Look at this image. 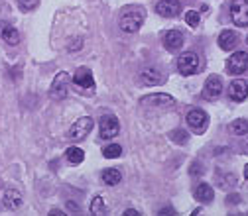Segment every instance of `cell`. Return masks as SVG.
Here are the masks:
<instances>
[{
    "instance_id": "cell-1",
    "label": "cell",
    "mask_w": 248,
    "mask_h": 216,
    "mask_svg": "<svg viewBox=\"0 0 248 216\" xmlns=\"http://www.w3.org/2000/svg\"><path fill=\"white\" fill-rule=\"evenodd\" d=\"M144 18H146V10L142 6H128L124 8L122 14H120V29L126 34H136L138 29L142 28L144 24Z\"/></svg>"
},
{
    "instance_id": "cell-2",
    "label": "cell",
    "mask_w": 248,
    "mask_h": 216,
    "mask_svg": "<svg viewBox=\"0 0 248 216\" xmlns=\"http://www.w3.org/2000/svg\"><path fill=\"white\" fill-rule=\"evenodd\" d=\"M177 69H179V73L185 75V77L195 75V73L199 71V57H197V53H193V51L181 53L179 59H177Z\"/></svg>"
},
{
    "instance_id": "cell-3",
    "label": "cell",
    "mask_w": 248,
    "mask_h": 216,
    "mask_svg": "<svg viewBox=\"0 0 248 216\" xmlns=\"http://www.w3.org/2000/svg\"><path fill=\"white\" fill-rule=\"evenodd\" d=\"M227 67V73L229 75H240V73H244L246 69H248V53L246 51H236V53H232L229 59H227V63H225Z\"/></svg>"
},
{
    "instance_id": "cell-4",
    "label": "cell",
    "mask_w": 248,
    "mask_h": 216,
    "mask_svg": "<svg viewBox=\"0 0 248 216\" xmlns=\"http://www.w3.org/2000/svg\"><path fill=\"white\" fill-rule=\"evenodd\" d=\"M231 18L238 28H248V0H232Z\"/></svg>"
},
{
    "instance_id": "cell-5",
    "label": "cell",
    "mask_w": 248,
    "mask_h": 216,
    "mask_svg": "<svg viewBox=\"0 0 248 216\" xmlns=\"http://www.w3.org/2000/svg\"><path fill=\"white\" fill-rule=\"evenodd\" d=\"M120 132V124H118V118L114 114H105L99 122V134L103 140H110Z\"/></svg>"
},
{
    "instance_id": "cell-6",
    "label": "cell",
    "mask_w": 248,
    "mask_h": 216,
    "mask_svg": "<svg viewBox=\"0 0 248 216\" xmlns=\"http://www.w3.org/2000/svg\"><path fill=\"white\" fill-rule=\"evenodd\" d=\"M187 124H189V128H193V132L203 134L209 126V116H207V112H203L199 108H193V110L187 112Z\"/></svg>"
},
{
    "instance_id": "cell-7",
    "label": "cell",
    "mask_w": 248,
    "mask_h": 216,
    "mask_svg": "<svg viewBox=\"0 0 248 216\" xmlns=\"http://www.w3.org/2000/svg\"><path fill=\"white\" fill-rule=\"evenodd\" d=\"M93 126H95L93 118L83 116V118H79L75 124L71 126V130H69V138H71V140H83V138H87V136L91 134Z\"/></svg>"
},
{
    "instance_id": "cell-8",
    "label": "cell",
    "mask_w": 248,
    "mask_h": 216,
    "mask_svg": "<svg viewBox=\"0 0 248 216\" xmlns=\"http://www.w3.org/2000/svg\"><path fill=\"white\" fill-rule=\"evenodd\" d=\"M67 86H69V73H59L57 77H55V81H53V85H51V88H49V95H51V99H55V101H61V99H65L67 97Z\"/></svg>"
},
{
    "instance_id": "cell-9",
    "label": "cell",
    "mask_w": 248,
    "mask_h": 216,
    "mask_svg": "<svg viewBox=\"0 0 248 216\" xmlns=\"http://www.w3.org/2000/svg\"><path fill=\"white\" fill-rule=\"evenodd\" d=\"M140 83H144V85H162V83H166V73L162 71V69H158V67H144L142 71H140Z\"/></svg>"
},
{
    "instance_id": "cell-10",
    "label": "cell",
    "mask_w": 248,
    "mask_h": 216,
    "mask_svg": "<svg viewBox=\"0 0 248 216\" xmlns=\"http://www.w3.org/2000/svg\"><path fill=\"white\" fill-rule=\"evenodd\" d=\"M221 92H223V81L219 75H211L205 83V88H203V97L207 101H215V99H219L221 97Z\"/></svg>"
},
{
    "instance_id": "cell-11",
    "label": "cell",
    "mask_w": 248,
    "mask_h": 216,
    "mask_svg": "<svg viewBox=\"0 0 248 216\" xmlns=\"http://www.w3.org/2000/svg\"><path fill=\"white\" fill-rule=\"evenodd\" d=\"M156 12L164 18H175L181 12V2L179 0H160L156 4Z\"/></svg>"
},
{
    "instance_id": "cell-12",
    "label": "cell",
    "mask_w": 248,
    "mask_h": 216,
    "mask_svg": "<svg viewBox=\"0 0 248 216\" xmlns=\"http://www.w3.org/2000/svg\"><path fill=\"white\" fill-rule=\"evenodd\" d=\"M229 97H231V101L242 102L248 97V81H244V79L232 81L231 86H229Z\"/></svg>"
},
{
    "instance_id": "cell-13",
    "label": "cell",
    "mask_w": 248,
    "mask_h": 216,
    "mask_svg": "<svg viewBox=\"0 0 248 216\" xmlns=\"http://www.w3.org/2000/svg\"><path fill=\"white\" fill-rule=\"evenodd\" d=\"M164 45L170 51H177L183 45V34L179 29H170V32H166V36H164Z\"/></svg>"
},
{
    "instance_id": "cell-14",
    "label": "cell",
    "mask_w": 248,
    "mask_h": 216,
    "mask_svg": "<svg viewBox=\"0 0 248 216\" xmlns=\"http://www.w3.org/2000/svg\"><path fill=\"white\" fill-rule=\"evenodd\" d=\"M73 83H75L79 88H91L93 85H95V77H93L91 69H87V67H81V69L75 73V77H73Z\"/></svg>"
},
{
    "instance_id": "cell-15",
    "label": "cell",
    "mask_w": 248,
    "mask_h": 216,
    "mask_svg": "<svg viewBox=\"0 0 248 216\" xmlns=\"http://www.w3.org/2000/svg\"><path fill=\"white\" fill-rule=\"evenodd\" d=\"M0 36H2V40L8 43V45H16L20 43V34L18 29L10 24H0Z\"/></svg>"
},
{
    "instance_id": "cell-16",
    "label": "cell",
    "mask_w": 248,
    "mask_h": 216,
    "mask_svg": "<svg viewBox=\"0 0 248 216\" xmlns=\"http://www.w3.org/2000/svg\"><path fill=\"white\" fill-rule=\"evenodd\" d=\"M236 43H238V36L232 32V29H223L221 36H219V45H221V49L231 51V49L236 47Z\"/></svg>"
},
{
    "instance_id": "cell-17",
    "label": "cell",
    "mask_w": 248,
    "mask_h": 216,
    "mask_svg": "<svg viewBox=\"0 0 248 216\" xmlns=\"http://www.w3.org/2000/svg\"><path fill=\"white\" fill-rule=\"evenodd\" d=\"M142 104H148V106H171L173 104V97L170 95H148L146 99H142Z\"/></svg>"
},
{
    "instance_id": "cell-18",
    "label": "cell",
    "mask_w": 248,
    "mask_h": 216,
    "mask_svg": "<svg viewBox=\"0 0 248 216\" xmlns=\"http://www.w3.org/2000/svg\"><path fill=\"white\" fill-rule=\"evenodd\" d=\"M193 197H195L199 202H211V201L215 199V191H213L211 185L199 183L197 187H195V191H193Z\"/></svg>"
},
{
    "instance_id": "cell-19",
    "label": "cell",
    "mask_w": 248,
    "mask_h": 216,
    "mask_svg": "<svg viewBox=\"0 0 248 216\" xmlns=\"http://www.w3.org/2000/svg\"><path fill=\"white\" fill-rule=\"evenodd\" d=\"M22 195H20V191H16V189H6V193H4V204L10 208V210H18L20 206H22Z\"/></svg>"
},
{
    "instance_id": "cell-20",
    "label": "cell",
    "mask_w": 248,
    "mask_h": 216,
    "mask_svg": "<svg viewBox=\"0 0 248 216\" xmlns=\"http://www.w3.org/2000/svg\"><path fill=\"white\" fill-rule=\"evenodd\" d=\"M65 159H67L69 163L77 165V163H81V161L85 159V151H83L81 147L71 145V147H67V151H65Z\"/></svg>"
},
{
    "instance_id": "cell-21",
    "label": "cell",
    "mask_w": 248,
    "mask_h": 216,
    "mask_svg": "<svg viewBox=\"0 0 248 216\" xmlns=\"http://www.w3.org/2000/svg\"><path fill=\"white\" fill-rule=\"evenodd\" d=\"M229 132H231V134H234V136H244V134L248 132V120H244V118H238V120L231 122Z\"/></svg>"
},
{
    "instance_id": "cell-22",
    "label": "cell",
    "mask_w": 248,
    "mask_h": 216,
    "mask_svg": "<svg viewBox=\"0 0 248 216\" xmlns=\"http://www.w3.org/2000/svg\"><path fill=\"white\" fill-rule=\"evenodd\" d=\"M122 181V175L118 169H105L103 171V183L105 185H118Z\"/></svg>"
},
{
    "instance_id": "cell-23",
    "label": "cell",
    "mask_w": 248,
    "mask_h": 216,
    "mask_svg": "<svg viewBox=\"0 0 248 216\" xmlns=\"http://www.w3.org/2000/svg\"><path fill=\"white\" fill-rule=\"evenodd\" d=\"M103 156L108 158V159H114V158H120L122 156V147L118 144H108L103 147Z\"/></svg>"
},
{
    "instance_id": "cell-24",
    "label": "cell",
    "mask_w": 248,
    "mask_h": 216,
    "mask_svg": "<svg viewBox=\"0 0 248 216\" xmlns=\"http://www.w3.org/2000/svg\"><path fill=\"white\" fill-rule=\"evenodd\" d=\"M217 183H219L223 189H232L236 185V177L232 173H223V175L217 177Z\"/></svg>"
},
{
    "instance_id": "cell-25",
    "label": "cell",
    "mask_w": 248,
    "mask_h": 216,
    "mask_svg": "<svg viewBox=\"0 0 248 216\" xmlns=\"http://www.w3.org/2000/svg\"><path fill=\"white\" fill-rule=\"evenodd\" d=\"M91 212L93 214H107V204L103 201V197H95L91 202Z\"/></svg>"
},
{
    "instance_id": "cell-26",
    "label": "cell",
    "mask_w": 248,
    "mask_h": 216,
    "mask_svg": "<svg viewBox=\"0 0 248 216\" xmlns=\"http://www.w3.org/2000/svg\"><path fill=\"white\" fill-rule=\"evenodd\" d=\"M187 138H189V134L185 132V130H173V132H170V140L173 142V144H185L187 142Z\"/></svg>"
},
{
    "instance_id": "cell-27",
    "label": "cell",
    "mask_w": 248,
    "mask_h": 216,
    "mask_svg": "<svg viewBox=\"0 0 248 216\" xmlns=\"http://www.w3.org/2000/svg\"><path fill=\"white\" fill-rule=\"evenodd\" d=\"M185 22H187V26H191V28H197V26H199V22H201L199 12H195V10L185 12Z\"/></svg>"
},
{
    "instance_id": "cell-28",
    "label": "cell",
    "mask_w": 248,
    "mask_h": 216,
    "mask_svg": "<svg viewBox=\"0 0 248 216\" xmlns=\"http://www.w3.org/2000/svg\"><path fill=\"white\" fill-rule=\"evenodd\" d=\"M38 4H40V0H18V6H20V10H24V12L34 10Z\"/></svg>"
},
{
    "instance_id": "cell-29",
    "label": "cell",
    "mask_w": 248,
    "mask_h": 216,
    "mask_svg": "<svg viewBox=\"0 0 248 216\" xmlns=\"http://www.w3.org/2000/svg\"><path fill=\"white\" fill-rule=\"evenodd\" d=\"M205 173V169H203V165L199 163V161H193L191 165H189V175L191 177H199V175H203Z\"/></svg>"
},
{
    "instance_id": "cell-30",
    "label": "cell",
    "mask_w": 248,
    "mask_h": 216,
    "mask_svg": "<svg viewBox=\"0 0 248 216\" xmlns=\"http://www.w3.org/2000/svg\"><path fill=\"white\" fill-rule=\"evenodd\" d=\"M242 199H240V195L238 193H231L229 197H227V204H238Z\"/></svg>"
},
{
    "instance_id": "cell-31",
    "label": "cell",
    "mask_w": 248,
    "mask_h": 216,
    "mask_svg": "<svg viewBox=\"0 0 248 216\" xmlns=\"http://www.w3.org/2000/svg\"><path fill=\"white\" fill-rule=\"evenodd\" d=\"M81 43H83L81 40H75V42L69 45V51H71V53H73V51H79V49H81Z\"/></svg>"
},
{
    "instance_id": "cell-32",
    "label": "cell",
    "mask_w": 248,
    "mask_h": 216,
    "mask_svg": "<svg viewBox=\"0 0 248 216\" xmlns=\"http://www.w3.org/2000/svg\"><path fill=\"white\" fill-rule=\"evenodd\" d=\"M140 212L138 210H134V208H128V210H124V216H138Z\"/></svg>"
},
{
    "instance_id": "cell-33",
    "label": "cell",
    "mask_w": 248,
    "mask_h": 216,
    "mask_svg": "<svg viewBox=\"0 0 248 216\" xmlns=\"http://www.w3.org/2000/svg\"><path fill=\"white\" fill-rule=\"evenodd\" d=\"M171 212H175L171 206H170V208H162V210H160V214H171Z\"/></svg>"
},
{
    "instance_id": "cell-34",
    "label": "cell",
    "mask_w": 248,
    "mask_h": 216,
    "mask_svg": "<svg viewBox=\"0 0 248 216\" xmlns=\"http://www.w3.org/2000/svg\"><path fill=\"white\" fill-rule=\"evenodd\" d=\"M69 208H71L73 212H77V210H79V206H75V202H69Z\"/></svg>"
},
{
    "instance_id": "cell-35",
    "label": "cell",
    "mask_w": 248,
    "mask_h": 216,
    "mask_svg": "<svg viewBox=\"0 0 248 216\" xmlns=\"http://www.w3.org/2000/svg\"><path fill=\"white\" fill-rule=\"evenodd\" d=\"M244 177H246V179H248V163H246V165H244Z\"/></svg>"
},
{
    "instance_id": "cell-36",
    "label": "cell",
    "mask_w": 248,
    "mask_h": 216,
    "mask_svg": "<svg viewBox=\"0 0 248 216\" xmlns=\"http://www.w3.org/2000/svg\"><path fill=\"white\" fill-rule=\"evenodd\" d=\"M246 43H248V38H246Z\"/></svg>"
}]
</instances>
